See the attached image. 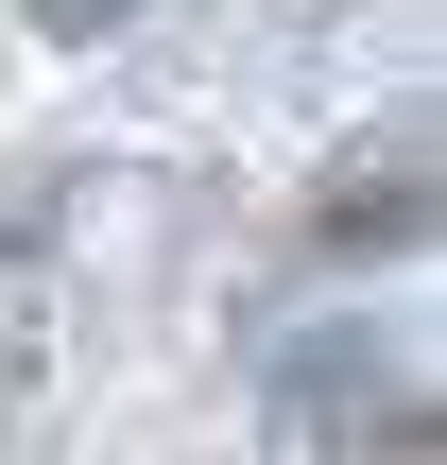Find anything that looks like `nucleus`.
<instances>
[{
    "label": "nucleus",
    "mask_w": 447,
    "mask_h": 465,
    "mask_svg": "<svg viewBox=\"0 0 447 465\" xmlns=\"http://www.w3.org/2000/svg\"><path fill=\"white\" fill-rule=\"evenodd\" d=\"M431 224V155H379L362 190H327V242H413Z\"/></svg>",
    "instance_id": "obj_1"
},
{
    "label": "nucleus",
    "mask_w": 447,
    "mask_h": 465,
    "mask_svg": "<svg viewBox=\"0 0 447 465\" xmlns=\"http://www.w3.org/2000/svg\"><path fill=\"white\" fill-rule=\"evenodd\" d=\"M17 17H34V35H52V52H86V35H121V17H138V0H17Z\"/></svg>",
    "instance_id": "obj_2"
}]
</instances>
